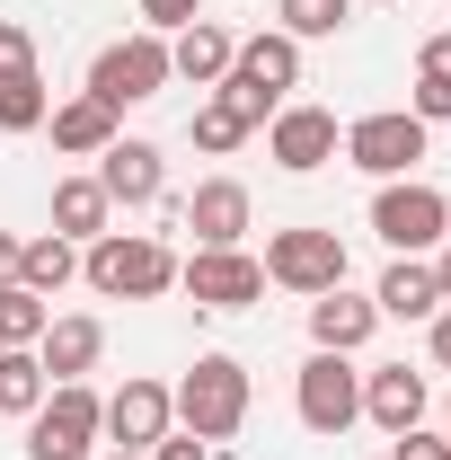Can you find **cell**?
I'll return each mask as SVG.
<instances>
[{"label":"cell","mask_w":451,"mask_h":460,"mask_svg":"<svg viewBox=\"0 0 451 460\" xmlns=\"http://www.w3.org/2000/svg\"><path fill=\"white\" fill-rule=\"evenodd\" d=\"M80 275L107 301H160L177 284V257H169V239H151V230H98L80 248Z\"/></svg>","instance_id":"6da1fadb"},{"label":"cell","mask_w":451,"mask_h":460,"mask_svg":"<svg viewBox=\"0 0 451 460\" xmlns=\"http://www.w3.org/2000/svg\"><path fill=\"white\" fill-rule=\"evenodd\" d=\"M283 89H301V45H292L283 27H266V36H248V45L230 54L213 98H222L230 115H248V124H266V115L283 107Z\"/></svg>","instance_id":"7a4b0ae2"},{"label":"cell","mask_w":451,"mask_h":460,"mask_svg":"<svg viewBox=\"0 0 451 460\" xmlns=\"http://www.w3.org/2000/svg\"><path fill=\"white\" fill-rule=\"evenodd\" d=\"M169 399H177V425L195 443H230L248 425V363L239 354H195V372L177 381Z\"/></svg>","instance_id":"3957f363"},{"label":"cell","mask_w":451,"mask_h":460,"mask_svg":"<svg viewBox=\"0 0 451 460\" xmlns=\"http://www.w3.org/2000/svg\"><path fill=\"white\" fill-rule=\"evenodd\" d=\"M98 434H107V399L89 381H54L45 407L27 416V460H89Z\"/></svg>","instance_id":"277c9868"},{"label":"cell","mask_w":451,"mask_h":460,"mask_svg":"<svg viewBox=\"0 0 451 460\" xmlns=\"http://www.w3.org/2000/svg\"><path fill=\"white\" fill-rule=\"evenodd\" d=\"M160 89H169V36H151V27H142V36H115L107 54L89 62V98H98V107H142V98H160Z\"/></svg>","instance_id":"5b68a950"},{"label":"cell","mask_w":451,"mask_h":460,"mask_svg":"<svg viewBox=\"0 0 451 460\" xmlns=\"http://www.w3.org/2000/svg\"><path fill=\"white\" fill-rule=\"evenodd\" d=\"M372 230L390 239L398 257H425V248H443V239H451V204L425 186V177H381V195H372Z\"/></svg>","instance_id":"8992f818"},{"label":"cell","mask_w":451,"mask_h":460,"mask_svg":"<svg viewBox=\"0 0 451 460\" xmlns=\"http://www.w3.org/2000/svg\"><path fill=\"white\" fill-rule=\"evenodd\" d=\"M257 266H266V284L301 292V301H319V292L345 284V239H337V230H275Z\"/></svg>","instance_id":"52a82bcc"},{"label":"cell","mask_w":451,"mask_h":460,"mask_svg":"<svg viewBox=\"0 0 451 460\" xmlns=\"http://www.w3.org/2000/svg\"><path fill=\"white\" fill-rule=\"evenodd\" d=\"M292 407H301L310 434H345V425L363 416V372H354L345 354H319V345H310V363H301V381H292Z\"/></svg>","instance_id":"ba28073f"},{"label":"cell","mask_w":451,"mask_h":460,"mask_svg":"<svg viewBox=\"0 0 451 460\" xmlns=\"http://www.w3.org/2000/svg\"><path fill=\"white\" fill-rule=\"evenodd\" d=\"M425 133L434 124H416L407 107H381V115H363V124H345V160L363 177H407L425 160Z\"/></svg>","instance_id":"9c48e42d"},{"label":"cell","mask_w":451,"mask_h":460,"mask_svg":"<svg viewBox=\"0 0 451 460\" xmlns=\"http://www.w3.org/2000/svg\"><path fill=\"white\" fill-rule=\"evenodd\" d=\"M177 284L195 310H248L257 292H266V266L248 257V248H195L186 266H177Z\"/></svg>","instance_id":"30bf717a"},{"label":"cell","mask_w":451,"mask_h":460,"mask_svg":"<svg viewBox=\"0 0 451 460\" xmlns=\"http://www.w3.org/2000/svg\"><path fill=\"white\" fill-rule=\"evenodd\" d=\"M266 151H275V169L310 177V169H328V160L345 151V133H337L328 107H275L266 115Z\"/></svg>","instance_id":"8fae6325"},{"label":"cell","mask_w":451,"mask_h":460,"mask_svg":"<svg viewBox=\"0 0 451 460\" xmlns=\"http://www.w3.org/2000/svg\"><path fill=\"white\" fill-rule=\"evenodd\" d=\"M98 186H107V204H169V169H160V142H124L115 133L107 151H98Z\"/></svg>","instance_id":"7c38bea8"},{"label":"cell","mask_w":451,"mask_h":460,"mask_svg":"<svg viewBox=\"0 0 451 460\" xmlns=\"http://www.w3.org/2000/svg\"><path fill=\"white\" fill-rule=\"evenodd\" d=\"M169 425H177V399L160 390V381H124V390L107 399V434H115V452H151Z\"/></svg>","instance_id":"4fadbf2b"},{"label":"cell","mask_w":451,"mask_h":460,"mask_svg":"<svg viewBox=\"0 0 451 460\" xmlns=\"http://www.w3.org/2000/svg\"><path fill=\"white\" fill-rule=\"evenodd\" d=\"M177 213L195 230V248H239V239H248V186H239V177H204Z\"/></svg>","instance_id":"5bb4252c"},{"label":"cell","mask_w":451,"mask_h":460,"mask_svg":"<svg viewBox=\"0 0 451 460\" xmlns=\"http://www.w3.org/2000/svg\"><path fill=\"white\" fill-rule=\"evenodd\" d=\"M363 416H372L381 434H407V425H425V372H407V363H381V372H363Z\"/></svg>","instance_id":"9a60e30c"},{"label":"cell","mask_w":451,"mask_h":460,"mask_svg":"<svg viewBox=\"0 0 451 460\" xmlns=\"http://www.w3.org/2000/svg\"><path fill=\"white\" fill-rule=\"evenodd\" d=\"M230 54H239V45H230L213 18H186V27L169 36V80H186V89H222Z\"/></svg>","instance_id":"2e32d148"},{"label":"cell","mask_w":451,"mask_h":460,"mask_svg":"<svg viewBox=\"0 0 451 460\" xmlns=\"http://www.w3.org/2000/svg\"><path fill=\"white\" fill-rule=\"evenodd\" d=\"M372 328H381V310L363 292H345V284L310 301V345L319 354H354V345H372Z\"/></svg>","instance_id":"e0dca14e"},{"label":"cell","mask_w":451,"mask_h":460,"mask_svg":"<svg viewBox=\"0 0 451 460\" xmlns=\"http://www.w3.org/2000/svg\"><path fill=\"white\" fill-rule=\"evenodd\" d=\"M98 354H107V328H98V319H54V328L36 337L45 381H89V372H98Z\"/></svg>","instance_id":"ac0fdd59"},{"label":"cell","mask_w":451,"mask_h":460,"mask_svg":"<svg viewBox=\"0 0 451 460\" xmlns=\"http://www.w3.org/2000/svg\"><path fill=\"white\" fill-rule=\"evenodd\" d=\"M372 310H381V319H434V310H443L434 266H425V257H398L390 275H381V292H372Z\"/></svg>","instance_id":"d6986e66"},{"label":"cell","mask_w":451,"mask_h":460,"mask_svg":"<svg viewBox=\"0 0 451 460\" xmlns=\"http://www.w3.org/2000/svg\"><path fill=\"white\" fill-rule=\"evenodd\" d=\"M45 124H54V151H71V160H98V151L115 142V107H98L89 89H80L71 107H54Z\"/></svg>","instance_id":"ffe728a7"},{"label":"cell","mask_w":451,"mask_h":460,"mask_svg":"<svg viewBox=\"0 0 451 460\" xmlns=\"http://www.w3.org/2000/svg\"><path fill=\"white\" fill-rule=\"evenodd\" d=\"M71 275H80V248H71L62 230H45V239H18V284H27V292H45V301H54Z\"/></svg>","instance_id":"44dd1931"},{"label":"cell","mask_w":451,"mask_h":460,"mask_svg":"<svg viewBox=\"0 0 451 460\" xmlns=\"http://www.w3.org/2000/svg\"><path fill=\"white\" fill-rule=\"evenodd\" d=\"M107 186H98V177H62L54 186V230L62 239H71V248H80V239H98V230H107Z\"/></svg>","instance_id":"7402d4cb"},{"label":"cell","mask_w":451,"mask_h":460,"mask_svg":"<svg viewBox=\"0 0 451 460\" xmlns=\"http://www.w3.org/2000/svg\"><path fill=\"white\" fill-rule=\"evenodd\" d=\"M45 363H36V345H0V416H36L45 407Z\"/></svg>","instance_id":"603a6c76"},{"label":"cell","mask_w":451,"mask_h":460,"mask_svg":"<svg viewBox=\"0 0 451 460\" xmlns=\"http://www.w3.org/2000/svg\"><path fill=\"white\" fill-rule=\"evenodd\" d=\"M45 115H54V98H45V71H36V62L0 71V133H36Z\"/></svg>","instance_id":"cb8c5ba5"},{"label":"cell","mask_w":451,"mask_h":460,"mask_svg":"<svg viewBox=\"0 0 451 460\" xmlns=\"http://www.w3.org/2000/svg\"><path fill=\"white\" fill-rule=\"evenodd\" d=\"M275 18H283L292 45H310V36H337L345 18H354V0H275Z\"/></svg>","instance_id":"d4e9b609"},{"label":"cell","mask_w":451,"mask_h":460,"mask_svg":"<svg viewBox=\"0 0 451 460\" xmlns=\"http://www.w3.org/2000/svg\"><path fill=\"white\" fill-rule=\"evenodd\" d=\"M45 328H54L45 292H27V284H9V292H0V345H36Z\"/></svg>","instance_id":"484cf974"},{"label":"cell","mask_w":451,"mask_h":460,"mask_svg":"<svg viewBox=\"0 0 451 460\" xmlns=\"http://www.w3.org/2000/svg\"><path fill=\"white\" fill-rule=\"evenodd\" d=\"M248 133H257V124H248V115H230L222 98H204V107H195V151H213V160H222V151H239Z\"/></svg>","instance_id":"4316f807"},{"label":"cell","mask_w":451,"mask_h":460,"mask_svg":"<svg viewBox=\"0 0 451 460\" xmlns=\"http://www.w3.org/2000/svg\"><path fill=\"white\" fill-rule=\"evenodd\" d=\"M142 18H151V36H177L186 18H204V0H142Z\"/></svg>","instance_id":"83f0119b"},{"label":"cell","mask_w":451,"mask_h":460,"mask_svg":"<svg viewBox=\"0 0 451 460\" xmlns=\"http://www.w3.org/2000/svg\"><path fill=\"white\" fill-rule=\"evenodd\" d=\"M416 124H451V80H416Z\"/></svg>","instance_id":"f1b7e54d"},{"label":"cell","mask_w":451,"mask_h":460,"mask_svg":"<svg viewBox=\"0 0 451 460\" xmlns=\"http://www.w3.org/2000/svg\"><path fill=\"white\" fill-rule=\"evenodd\" d=\"M142 460H213V443H195V434H160Z\"/></svg>","instance_id":"f546056e"},{"label":"cell","mask_w":451,"mask_h":460,"mask_svg":"<svg viewBox=\"0 0 451 460\" xmlns=\"http://www.w3.org/2000/svg\"><path fill=\"white\" fill-rule=\"evenodd\" d=\"M18 62H36V45H27L18 18H0V71H18Z\"/></svg>","instance_id":"4dcf8cb0"},{"label":"cell","mask_w":451,"mask_h":460,"mask_svg":"<svg viewBox=\"0 0 451 460\" xmlns=\"http://www.w3.org/2000/svg\"><path fill=\"white\" fill-rule=\"evenodd\" d=\"M416 80H451V36H425V54H416Z\"/></svg>","instance_id":"1f68e13d"},{"label":"cell","mask_w":451,"mask_h":460,"mask_svg":"<svg viewBox=\"0 0 451 460\" xmlns=\"http://www.w3.org/2000/svg\"><path fill=\"white\" fill-rule=\"evenodd\" d=\"M425 328H434V363H443V372H451V310H434Z\"/></svg>","instance_id":"d6a6232c"},{"label":"cell","mask_w":451,"mask_h":460,"mask_svg":"<svg viewBox=\"0 0 451 460\" xmlns=\"http://www.w3.org/2000/svg\"><path fill=\"white\" fill-rule=\"evenodd\" d=\"M18 284V239H9V230H0V292Z\"/></svg>","instance_id":"836d02e7"},{"label":"cell","mask_w":451,"mask_h":460,"mask_svg":"<svg viewBox=\"0 0 451 460\" xmlns=\"http://www.w3.org/2000/svg\"><path fill=\"white\" fill-rule=\"evenodd\" d=\"M434 284H443V310H451V239H443V266H434Z\"/></svg>","instance_id":"e575fe53"},{"label":"cell","mask_w":451,"mask_h":460,"mask_svg":"<svg viewBox=\"0 0 451 460\" xmlns=\"http://www.w3.org/2000/svg\"><path fill=\"white\" fill-rule=\"evenodd\" d=\"M443 443H451V407H443Z\"/></svg>","instance_id":"d590c367"},{"label":"cell","mask_w":451,"mask_h":460,"mask_svg":"<svg viewBox=\"0 0 451 460\" xmlns=\"http://www.w3.org/2000/svg\"><path fill=\"white\" fill-rule=\"evenodd\" d=\"M107 460H142V452H107Z\"/></svg>","instance_id":"8d00e7d4"},{"label":"cell","mask_w":451,"mask_h":460,"mask_svg":"<svg viewBox=\"0 0 451 460\" xmlns=\"http://www.w3.org/2000/svg\"><path fill=\"white\" fill-rule=\"evenodd\" d=\"M443 460H451V443H443Z\"/></svg>","instance_id":"74e56055"},{"label":"cell","mask_w":451,"mask_h":460,"mask_svg":"<svg viewBox=\"0 0 451 460\" xmlns=\"http://www.w3.org/2000/svg\"><path fill=\"white\" fill-rule=\"evenodd\" d=\"M381 9H390V0H381Z\"/></svg>","instance_id":"f35d334b"}]
</instances>
